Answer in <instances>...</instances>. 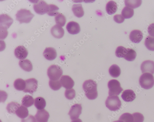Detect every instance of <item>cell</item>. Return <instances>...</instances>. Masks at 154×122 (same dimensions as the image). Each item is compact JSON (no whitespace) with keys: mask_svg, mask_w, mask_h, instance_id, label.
<instances>
[{"mask_svg":"<svg viewBox=\"0 0 154 122\" xmlns=\"http://www.w3.org/2000/svg\"><path fill=\"white\" fill-rule=\"evenodd\" d=\"M51 32L54 38L57 39L62 38L65 34L63 29L57 24L51 28Z\"/></svg>","mask_w":154,"mask_h":122,"instance_id":"18","label":"cell"},{"mask_svg":"<svg viewBox=\"0 0 154 122\" xmlns=\"http://www.w3.org/2000/svg\"><path fill=\"white\" fill-rule=\"evenodd\" d=\"M143 38V33L138 30H134L131 32L130 35L131 41L135 44L139 43Z\"/></svg>","mask_w":154,"mask_h":122,"instance_id":"16","label":"cell"},{"mask_svg":"<svg viewBox=\"0 0 154 122\" xmlns=\"http://www.w3.org/2000/svg\"><path fill=\"white\" fill-rule=\"evenodd\" d=\"M132 115L134 118V122H143L144 117L142 114L139 113H135Z\"/></svg>","mask_w":154,"mask_h":122,"instance_id":"39","label":"cell"},{"mask_svg":"<svg viewBox=\"0 0 154 122\" xmlns=\"http://www.w3.org/2000/svg\"><path fill=\"white\" fill-rule=\"evenodd\" d=\"M113 19L115 22L118 23H122L125 20V18L122 15L118 14L115 15Z\"/></svg>","mask_w":154,"mask_h":122,"instance_id":"40","label":"cell"},{"mask_svg":"<svg viewBox=\"0 0 154 122\" xmlns=\"http://www.w3.org/2000/svg\"><path fill=\"white\" fill-rule=\"evenodd\" d=\"M19 65L21 68L25 71L30 72L33 69L32 64L28 59L20 60L19 62Z\"/></svg>","mask_w":154,"mask_h":122,"instance_id":"20","label":"cell"},{"mask_svg":"<svg viewBox=\"0 0 154 122\" xmlns=\"http://www.w3.org/2000/svg\"><path fill=\"white\" fill-rule=\"evenodd\" d=\"M14 20L6 14H2L0 16V26L1 27L8 29L13 23Z\"/></svg>","mask_w":154,"mask_h":122,"instance_id":"14","label":"cell"},{"mask_svg":"<svg viewBox=\"0 0 154 122\" xmlns=\"http://www.w3.org/2000/svg\"><path fill=\"white\" fill-rule=\"evenodd\" d=\"M8 33L7 29L3 27H1V39H5L7 37Z\"/></svg>","mask_w":154,"mask_h":122,"instance_id":"41","label":"cell"},{"mask_svg":"<svg viewBox=\"0 0 154 122\" xmlns=\"http://www.w3.org/2000/svg\"><path fill=\"white\" fill-rule=\"evenodd\" d=\"M55 20L57 25L62 27L65 25L66 19L63 15L59 14L55 16Z\"/></svg>","mask_w":154,"mask_h":122,"instance_id":"32","label":"cell"},{"mask_svg":"<svg viewBox=\"0 0 154 122\" xmlns=\"http://www.w3.org/2000/svg\"><path fill=\"white\" fill-rule=\"evenodd\" d=\"M15 56L20 59H24L26 58L28 54V52L26 48L23 46H19L17 47L14 51Z\"/></svg>","mask_w":154,"mask_h":122,"instance_id":"15","label":"cell"},{"mask_svg":"<svg viewBox=\"0 0 154 122\" xmlns=\"http://www.w3.org/2000/svg\"><path fill=\"white\" fill-rule=\"evenodd\" d=\"M66 28L68 32L72 35L78 34L81 31L79 24L78 23L73 21L68 23Z\"/></svg>","mask_w":154,"mask_h":122,"instance_id":"13","label":"cell"},{"mask_svg":"<svg viewBox=\"0 0 154 122\" xmlns=\"http://www.w3.org/2000/svg\"><path fill=\"white\" fill-rule=\"evenodd\" d=\"M127 50L128 53L124 58L128 61L132 62L135 59L137 56L136 53L132 49L128 48Z\"/></svg>","mask_w":154,"mask_h":122,"instance_id":"33","label":"cell"},{"mask_svg":"<svg viewBox=\"0 0 154 122\" xmlns=\"http://www.w3.org/2000/svg\"><path fill=\"white\" fill-rule=\"evenodd\" d=\"M134 14L133 9L125 7L122 12V15L125 19H130L134 16Z\"/></svg>","mask_w":154,"mask_h":122,"instance_id":"29","label":"cell"},{"mask_svg":"<svg viewBox=\"0 0 154 122\" xmlns=\"http://www.w3.org/2000/svg\"><path fill=\"white\" fill-rule=\"evenodd\" d=\"M139 84L141 87L146 90L152 88L154 85V78L149 73H145L139 78Z\"/></svg>","mask_w":154,"mask_h":122,"instance_id":"2","label":"cell"},{"mask_svg":"<svg viewBox=\"0 0 154 122\" xmlns=\"http://www.w3.org/2000/svg\"><path fill=\"white\" fill-rule=\"evenodd\" d=\"M113 122H123V121H122V120H117V121H114Z\"/></svg>","mask_w":154,"mask_h":122,"instance_id":"45","label":"cell"},{"mask_svg":"<svg viewBox=\"0 0 154 122\" xmlns=\"http://www.w3.org/2000/svg\"><path fill=\"white\" fill-rule=\"evenodd\" d=\"M118 9V5L116 3L112 1H109L107 4L106 10L107 14L110 15L114 14Z\"/></svg>","mask_w":154,"mask_h":122,"instance_id":"22","label":"cell"},{"mask_svg":"<svg viewBox=\"0 0 154 122\" xmlns=\"http://www.w3.org/2000/svg\"><path fill=\"white\" fill-rule=\"evenodd\" d=\"M145 45L149 50L154 51V37L148 36L145 39Z\"/></svg>","mask_w":154,"mask_h":122,"instance_id":"31","label":"cell"},{"mask_svg":"<svg viewBox=\"0 0 154 122\" xmlns=\"http://www.w3.org/2000/svg\"><path fill=\"white\" fill-rule=\"evenodd\" d=\"M60 81L62 86L67 90L72 89L74 86V81L69 76H63Z\"/></svg>","mask_w":154,"mask_h":122,"instance_id":"11","label":"cell"},{"mask_svg":"<svg viewBox=\"0 0 154 122\" xmlns=\"http://www.w3.org/2000/svg\"><path fill=\"white\" fill-rule=\"evenodd\" d=\"M82 107L81 104H75L72 106L68 114L71 120L78 119L82 113Z\"/></svg>","mask_w":154,"mask_h":122,"instance_id":"9","label":"cell"},{"mask_svg":"<svg viewBox=\"0 0 154 122\" xmlns=\"http://www.w3.org/2000/svg\"><path fill=\"white\" fill-rule=\"evenodd\" d=\"M21 122H36V120L35 117L30 115L26 119H22Z\"/></svg>","mask_w":154,"mask_h":122,"instance_id":"42","label":"cell"},{"mask_svg":"<svg viewBox=\"0 0 154 122\" xmlns=\"http://www.w3.org/2000/svg\"><path fill=\"white\" fill-rule=\"evenodd\" d=\"M16 16V20L21 24L29 23L34 16L29 10L21 9L18 11Z\"/></svg>","mask_w":154,"mask_h":122,"instance_id":"3","label":"cell"},{"mask_svg":"<svg viewBox=\"0 0 154 122\" xmlns=\"http://www.w3.org/2000/svg\"><path fill=\"white\" fill-rule=\"evenodd\" d=\"M140 69L143 73H150L151 74H153L154 62L150 60L144 61L141 64Z\"/></svg>","mask_w":154,"mask_h":122,"instance_id":"10","label":"cell"},{"mask_svg":"<svg viewBox=\"0 0 154 122\" xmlns=\"http://www.w3.org/2000/svg\"><path fill=\"white\" fill-rule=\"evenodd\" d=\"M63 71L61 68L57 65L50 66L47 70V75L50 80H59L62 75Z\"/></svg>","mask_w":154,"mask_h":122,"instance_id":"5","label":"cell"},{"mask_svg":"<svg viewBox=\"0 0 154 122\" xmlns=\"http://www.w3.org/2000/svg\"><path fill=\"white\" fill-rule=\"evenodd\" d=\"M72 10L75 16L77 17L81 18L84 15V11L81 4L74 5Z\"/></svg>","mask_w":154,"mask_h":122,"instance_id":"21","label":"cell"},{"mask_svg":"<svg viewBox=\"0 0 154 122\" xmlns=\"http://www.w3.org/2000/svg\"><path fill=\"white\" fill-rule=\"evenodd\" d=\"M34 105L38 110L44 109L46 106L45 100L41 97H37L35 99Z\"/></svg>","mask_w":154,"mask_h":122,"instance_id":"27","label":"cell"},{"mask_svg":"<svg viewBox=\"0 0 154 122\" xmlns=\"http://www.w3.org/2000/svg\"><path fill=\"white\" fill-rule=\"evenodd\" d=\"M122 97L123 100L126 102H132L136 98V95L133 90H128L123 91Z\"/></svg>","mask_w":154,"mask_h":122,"instance_id":"19","label":"cell"},{"mask_svg":"<svg viewBox=\"0 0 154 122\" xmlns=\"http://www.w3.org/2000/svg\"><path fill=\"white\" fill-rule=\"evenodd\" d=\"M109 96H118L123 91L120 82L116 80L110 81L108 84Z\"/></svg>","mask_w":154,"mask_h":122,"instance_id":"6","label":"cell"},{"mask_svg":"<svg viewBox=\"0 0 154 122\" xmlns=\"http://www.w3.org/2000/svg\"><path fill=\"white\" fill-rule=\"evenodd\" d=\"M45 57L48 60H53L56 58L57 53L55 49L52 47H46L43 53Z\"/></svg>","mask_w":154,"mask_h":122,"instance_id":"17","label":"cell"},{"mask_svg":"<svg viewBox=\"0 0 154 122\" xmlns=\"http://www.w3.org/2000/svg\"><path fill=\"white\" fill-rule=\"evenodd\" d=\"M26 82L25 81L21 79H16L14 83V88L18 91H23L26 87Z\"/></svg>","mask_w":154,"mask_h":122,"instance_id":"25","label":"cell"},{"mask_svg":"<svg viewBox=\"0 0 154 122\" xmlns=\"http://www.w3.org/2000/svg\"><path fill=\"white\" fill-rule=\"evenodd\" d=\"M119 120L123 122H134V118L132 115L129 113H125L120 117Z\"/></svg>","mask_w":154,"mask_h":122,"instance_id":"37","label":"cell"},{"mask_svg":"<svg viewBox=\"0 0 154 122\" xmlns=\"http://www.w3.org/2000/svg\"><path fill=\"white\" fill-rule=\"evenodd\" d=\"M125 3L126 7L132 8H135L140 6L142 3V1L141 0H126L125 1Z\"/></svg>","mask_w":154,"mask_h":122,"instance_id":"30","label":"cell"},{"mask_svg":"<svg viewBox=\"0 0 154 122\" xmlns=\"http://www.w3.org/2000/svg\"><path fill=\"white\" fill-rule=\"evenodd\" d=\"M15 114L20 118L24 119L28 116L29 111L26 107L21 105L16 111Z\"/></svg>","mask_w":154,"mask_h":122,"instance_id":"23","label":"cell"},{"mask_svg":"<svg viewBox=\"0 0 154 122\" xmlns=\"http://www.w3.org/2000/svg\"><path fill=\"white\" fill-rule=\"evenodd\" d=\"M59 8L56 5L50 4L49 5V8L47 14L50 16H56L59 13L58 11Z\"/></svg>","mask_w":154,"mask_h":122,"instance_id":"34","label":"cell"},{"mask_svg":"<svg viewBox=\"0 0 154 122\" xmlns=\"http://www.w3.org/2000/svg\"><path fill=\"white\" fill-rule=\"evenodd\" d=\"M148 32L151 36L154 37V23L150 24L148 28Z\"/></svg>","mask_w":154,"mask_h":122,"instance_id":"43","label":"cell"},{"mask_svg":"<svg viewBox=\"0 0 154 122\" xmlns=\"http://www.w3.org/2000/svg\"><path fill=\"white\" fill-rule=\"evenodd\" d=\"M49 5L44 1H38L33 5V9L36 13L43 15L47 13Z\"/></svg>","mask_w":154,"mask_h":122,"instance_id":"7","label":"cell"},{"mask_svg":"<svg viewBox=\"0 0 154 122\" xmlns=\"http://www.w3.org/2000/svg\"><path fill=\"white\" fill-rule=\"evenodd\" d=\"M128 53V51L125 47L122 46L118 47L115 52L116 56L119 58H124Z\"/></svg>","mask_w":154,"mask_h":122,"instance_id":"35","label":"cell"},{"mask_svg":"<svg viewBox=\"0 0 154 122\" xmlns=\"http://www.w3.org/2000/svg\"></svg>","mask_w":154,"mask_h":122,"instance_id":"46","label":"cell"},{"mask_svg":"<svg viewBox=\"0 0 154 122\" xmlns=\"http://www.w3.org/2000/svg\"><path fill=\"white\" fill-rule=\"evenodd\" d=\"M34 103L33 97L29 95H25L23 97L21 101L22 105L26 107H30Z\"/></svg>","mask_w":154,"mask_h":122,"instance_id":"26","label":"cell"},{"mask_svg":"<svg viewBox=\"0 0 154 122\" xmlns=\"http://www.w3.org/2000/svg\"><path fill=\"white\" fill-rule=\"evenodd\" d=\"M21 105L17 102H11L8 104L6 109L10 114H14Z\"/></svg>","mask_w":154,"mask_h":122,"instance_id":"28","label":"cell"},{"mask_svg":"<svg viewBox=\"0 0 154 122\" xmlns=\"http://www.w3.org/2000/svg\"><path fill=\"white\" fill-rule=\"evenodd\" d=\"M97 84L92 80L85 81L83 85V88L86 96L89 100L96 99L98 96Z\"/></svg>","mask_w":154,"mask_h":122,"instance_id":"1","label":"cell"},{"mask_svg":"<svg viewBox=\"0 0 154 122\" xmlns=\"http://www.w3.org/2000/svg\"><path fill=\"white\" fill-rule=\"evenodd\" d=\"M50 117L48 112L45 109L38 110L35 116L38 122H47Z\"/></svg>","mask_w":154,"mask_h":122,"instance_id":"12","label":"cell"},{"mask_svg":"<svg viewBox=\"0 0 154 122\" xmlns=\"http://www.w3.org/2000/svg\"><path fill=\"white\" fill-rule=\"evenodd\" d=\"M106 107L111 111H115L119 110L122 105L121 101L118 96H109L106 102Z\"/></svg>","mask_w":154,"mask_h":122,"instance_id":"4","label":"cell"},{"mask_svg":"<svg viewBox=\"0 0 154 122\" xmlns=\"http://www.w3.org/2000/svg\"><path fill=\"white\" fill-rule=\"evenodd\" d=\"M49 84L51 88L54 91L60 90L62 87L60 81H53L50 80Z\"/></svg>","mask_w":154,"mask_h":122,"instance_id":"36","label":"cell"},{"mask_svg":"<svg viewBox=\"0 0 154 122\" xmlns=\"http://www.w3.org/2000/svg\"><path fill=\"white\" fill-rule=\"evenodd\" d=\"M65 96L67 99L71 100L74 99L75 96V92L73 89L66 90L65 92Z\"/></svg>","mask_w":154,"mask_h":122,"instance_id":"38","label":"cell"},{"mask_svg":"<svg viewBox=\"0 0 154 122\" xmlns=\"http://www.w3.org/2000/svg\"><path fill=\"white\" fill-rule=\"evenodd\" d=\"M109 72L110 76L114 78H117L121 74L120 68L116 65H113L109 68Z\"/></svg>","mask_w":154,"mask_h":122,"instance_id":"24","label":"cell"},{"mask_svg":"<svg viewBox=\"0 0 154 122\" xmlns=\"http://www.w3.org/2000/svg\"><path fill=\"white\" fill-rule=\"evenodd\" d=\"M71 122H82V121L81 119L78 118L75 120H72Z\"/></svg>","mask_w":154,"mask_h":122,"instance_id":"44","label":"cell"},{"mask_svg":"<svg viewBox=\"0 0 154 122\" xmlns=\"http://www.w3.org/2000/svg\"><path fill=\"white\" fill-rule=\"evenodd\" d=\"M25 81L26 82V87L23 91L32 94L36 91L37 89L38 81L34 78L29 79Z\"/></svg>","mask_w":154,"mask_h":122,"instance_id":"8","label":"cell"}]
</instances>
